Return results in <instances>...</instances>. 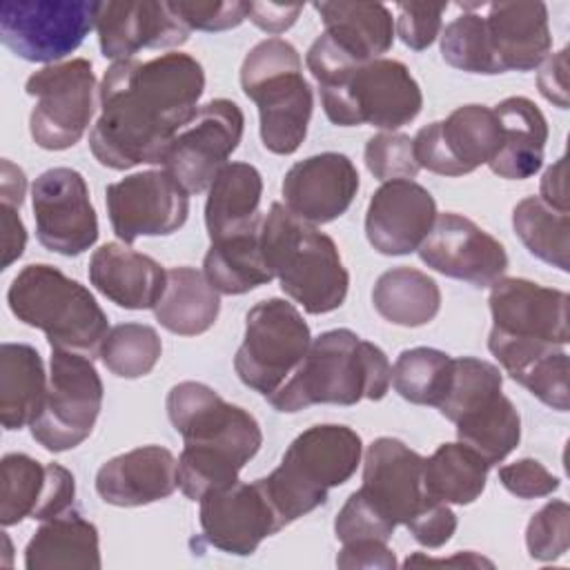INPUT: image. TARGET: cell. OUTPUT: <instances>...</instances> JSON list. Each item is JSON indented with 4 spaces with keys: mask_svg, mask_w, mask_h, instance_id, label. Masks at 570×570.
<instances>
[{
    "mask_svg": "<svg viewBox=\"0 0 570 570\" xmlns=\"http://www.w3.org/2000/svg\"><path fill=\"white\" fill-rule=\"evenodd\" d=\"M381 318L401 327L428 325L441 309V289L432 276L414 267L383 272L372 289Z\"/></svg>",
    "mask_w": 570,
    "mask_h": 570,
    "instance_id": "e575fe53",
    "label": "cell"
},
{
    "mask_svg": "<svg viewBox=\"0 0 570 570\" xmlns=\"http://www.w3.org/2000/svg\"><path fill=\"white\" fill-rule=\"evenodd\" d=\"M245 116L234 100L214 98L169 142L163 169L187 191L198 194L212 185L227 158L238 149Z\"/></svg>",
    "mask_w": 570,
    "mask_h": 570,
    "instance_id": "4fadbf2b",
    "label": "cell"
},
{
    "mask_svg": "<svg viewBox=\"0 0 570 570\" xmlns=\"http://www.w3.org/2000/svg\"><path fill=\"white\" fill-rule=\"evenodd\" d=\"M220 312V296L194 267L167 269V283L154 307L156 321L178 336H196L207 332Z\"/></svg>",
    "mask_w": 570,
    "mask_h": 570,
    "instance_id": "836d02e7",
    "label": "cell"
},
{
    "mask_svg": "<svg viewBox=\"0 0 570 570\" xmlns=\"http://www.w3.org/2000/svg\"><path fill=\"white\" fill-rule=\"evenodd\" d=\"M309 343V327L292 303L261 301L245 316V336L236 350L234 370L247 387L269 396L294 374Z\"/></svg>",
    "mask_w": 570,
    "mask_h": 570,
    "instance_id": "9c48e42d",
    "label": "cell"
},
{
    "mask_svg": "<svg viewBox=\"0 0 570 570\" xmlns=\"http://www.w3.org/2000/svg\"><path fill=\"white\" fill-rule=\"evenodd\" d=\"M488 463L463 443H443L423 461L425 497L441 503L468 505L485 488Z\"/></svg>",
    "mask_w": 570,
    "mask_h": 570,
    "instance_id": "8d00e7d4",
    "label": "cell"
},
{
    "mask_svg": "<svg viewBox=\"0 0 570 570\" xmlns=\"http://www.w3.org/2000/svg\"><path fill=\"white\" fill-rule=\"evenodd\" d=\"M36 236L49 252L80 256L98 240V218L80 171L53 167L31 185Z\"/></svg>",
    "mask_w": 570,
    "mask_h": 570,
    "instance_id": "9a60e30c",
    "label": "cell"
},
{
    "mask_svg": "<svg viewBox=\"0 0 570 570\" xmlns=\"http://www.w3.org/2000/svg\"><path fill=\"white\" fill-rule=\"evenodd\" d=\"M336 566L345 570H354V568L392 570L396 568V557L385 541H352V543H343V550L336 557Z\"/></svg>",
    "mask_w": 570,
    "mask_h": 570,
    "instance_id": "816d5d0a",
    "label": "cell"
},
{
    "mask_svg": "<svg viewBox=\"0 0 570 570\" xmlns=\"http://www.w3.org/2000/svg\"><path fill=\"white\" fill-rule=\"evenodd\" d=\"M102 394V381L91 358L51 350L47 399L40 416L29 425L31 436L49 452L73 450L91 434Z\"/></svg>",
    "mask_w": 570,
    "mask_h": 570,
    "instance_id": "7c38bea8",
    "label": "cell"
},
{
    "mask_svg": "<svg viewBox=\"0 0 570 570\" xmlns=\"http://www.w3.org/2000/svg\"><path fill=\"white\" fill-rule=\"evenodd\" d=\"M448 4L439 2H399L394 33L414 51L428 49L441 33V16Z\"/></svg>",
    "mask_w": 570,
    "mask_h": 570,
    "instance_id": "7dc6e473",
    "label": "cell"
},
{
    "mask_svg": "<svg viewBox=\"0 0 570 570\" xmlns=\"http://www.w3.org/2000/svg\"><path fill=\"white\" fill-rule=\"evenodd\" d=\"M49 379L36 347L27 343L0 345V423L4 430L31 425L45 405Z\"/></svg>",
    "mask_w": 570,
    "mask_h": 570,
    "instance_id": "1f68e13d",
    "label": "cell"
},
{
    "mask_svg": "<svg viewBox=\"0 0 570 570\" xmlns=\"http://www.w3.org/2000/svg\"><path fill=\"white\" fill-rule=\"evenodd\" d=\"M546 205L559 209V212H568V191H566V158L561 156L554 165H550L543 171L541 178V196H539Z\"/></svg>",
    "mask_w": 570,
    "mask_h": 570,
    "instance_id": "9f6ffc18",
    "label": "cell"
},
{
    "mask_svg": "<svg viewBox=\"0 0 570 570\" xmlns=\"http://www.w3.org/2000/svg\"><path fill=\"white\" fill-rule=\"evenodd\" d=\"M261 171L249 163H227L207 187L205 227L209 240H223L261 227Z\"/></svg>",
    "mask_w": 570,
    "mask_h": 570,
    "instance_id": "f546056e",
    "label": "cell"
},
{
    "mask_svg": "<svg viewBox=\"0 0 570 570\" xmlns=\"http://www.w3.org/2000/svg\"><path fill=\"white\" fill-rule=\"evenodd\" d=\"M73 474L58 463H38L29 454L11 452L0 461V523L4 528L31 517L53 519L73 508Z\"/></svg>",
    "mask_w": 570,
    "mask_h": 570,
    "instance_id": "d6986e66",
    "label": "cell"
},
{
    "mask_svg": "<svg viewBox=\"0 0 570 570\" xmlns=\"http://www.w3.org/2000/svg\"><path fill=\"white\" fill-rule=\"evenodd\" d=\"M24 91L36 98L29 134L38 147L62 151L85 136L96 109V76L87 58L45 65L27 78Z\"/></svg>",
    "mask_w": 570,
    "mask_h": 570,
    "instance_id": "30bf717a",
    "label": "cell"
},
{
    "mask_svg": "<svg viewBox=\"0 0 570 570\" xmlns=\"http://www.w3.org/2000/svg\"><path fill=\"white\" fill-rule=\"evenodd\" d=\"M263 225V223H261ZM203 274L218 294H245L274 278L261 247V227L209 243Z\"/></svg>",
    "mask_w": 570,
    "mask_h": 570,
    "instance_id": "d590c367",
    "label": "cell"
},
{
    "mask_svg": "<svg viewBox=\"0 0 570 570\" xmlns=\"http://www.w3.org/2000/svg\"><path fill=\"white\" fill-rule=\"evenodd\" d=\"M98 9L89 0H4L0 38L22 60L56 65L96 29Z\"/></svg>",
    "mask_w": 570,
    "mask_h": 570,
    "instance_id": "8fae6325",
    "label": "cell"
},
{
    "mask_svg": "<svg viewBox=\"0 0 570 570\" xmlns=\"http://www.w3.org/2000/svg\"><path fill=\"white\" fill-rule=\"evenodd\" d=\"M261 247L281 289L305 312L327 314L345 303L350 274L336 243L283 203L263 216Z\"/></svg>",
    "mask_w": 570,
    "mask_h": 570,
    "instance_id": "5b68a950",
    "label": "cell"
},
{
    "mask_svg": "<svg viewBox=\"0 0 570 570\" xmlns=\"http://www.w3.org/2000/svg\"><path fill=\"white\" fill-rule=\"evenodd\" d=\"M176 16L191 29L198 31H225L238 27L247 18V2H194L178 0L171 2Z\"/></svg>",
    "mask_w": 570,
    "mask_h": 570,
    "instance_id": "c3c4849f",
    "label": "cell"
},
{
    "mask_svg": "<svg viewBox=\"0 0 570 570\" xmlns=\"http://www.w3.org/2000/svg\"><path fill=\"white\" fill-rule=\"evenodd\" d=\"M98 530L73 508L42 521L24 548L27 570H98Z\"/></svg>",
    "mask_w": 570,
    "mask_h": 570,
    "instance_id": "4dcf8cb0",
    "label": "cell"
},
{
    "mask_svg": "<svg viewBox=\"0 0 570 570\" xmlns=\"http://www.w3.org/2000/svg\"><path fill=\"white\" fill-rule=\"evenodd\" d=\"M96 31L102 56L114 62L131 60L140 49L178 47L189 38V27L171 2L158 0L100 2Z\"/></svg>",
    "mask_w": 570,
    "mask_h": 570,
    "instance_id": "ffe728a7",
    "label": "cell"
},
{
    "mask_svg": "<svg viewBox=\"0 0 570 570\" xmlns=\"http://www.w3.org/2000/svg\"><path fill=\"white\" fill-rule=\"evenodd\" d=\"M20 207L2 203V269H7L13 261H18L27 245V229L18 214Z\"/></svg>",
    "mask_w": 570,
    "mask_h": 570,
    "instance_id": "11a10c76",
    "label": "cell"
},
{
    "mask_svg": "<svg viewBox=\"0 0 570 570\" xmlns=\"http://www.w3.org/2000/svg\"><path fill=\"white\" fill-rule=\"evenodd\" d=\"M240 87L258 107L265 149L278 156L294 154L307 136L314 109L296 47L283 38L261 40L240 65Z\"/></svg>",
    "mask_w": 570,
    "mask_h": 570,
    "instance_id": "ba28073f",
    "label": "cell"
},
{
    "mask_svg": "<svg viewBox=\"0 0 570 570\" xmlns=\"http://www.w3.org/2000/svg\"><path fill=\"white\" fill-rule=\"evenodd\" d=\"M492 330L517 338L546 341L566 347L570 341L568 327V294L543 287L528 278H499L490 285Z\"/></svg>",
    "mask_w": 570,
    "mask_h": 570,
    "instance_id": "44dd1931",
    "label": "cell"
},
{
    "mask_svg": "<svg viewBox=\"0 0 570 570\" xmlns=\"http://www.w3.org/2000/svg\"><path fill=\"white\" fill-rule=\"evenodd\" d=\"M11 314L29 327L42 330L51 350L100 356L109 321L94 294L78 281L47 263L22 267L7 289Z\"/></svg>",
    "mask_w": 570,
    "mask_h": 570,
    "instance_id": "8992f818",
    "label": "cell"
},
{
    "mask_svg": "<svg viewBox=\"0 0 570 570\" xmlns=\"http://www.w3.org/2000/svg\"><path fill=\"white\" fill-rule=\"evenodd\" d=\"M501 125V147L488 163L490 169L508 180L534 176L543 165L548 122L541 109L525 96H510L494 107Z\"/></svg>",
    "mask_w": 570,
    "mask_h": 570,
    "instance_id": "f1b7e54d",
    "label": "cell"
},
{
    "mask_svg": "<svg viewBox=\"0 0 570 570\" xmlns=\"http://www.w3.org/2000/svg\"><path fill=\"white\" fill-rule=\"evenodd\" d=\"M501 385L503 376L497 365L474 356L452 358L450 383L436 407L448 421L454 423L465 412L501 394Z\"/></svg>",
    "mask_w": 570,
    "mask_h": 570,
    "instance_id": "7bdbcfd3",
    "label": "cell"
},
{
    "mask_svg": "<svg viewBox=\"0 0 570 570\" xmlns=\"http://www.w3.org/2000/svg\"><path fill=\"white\" fill-rule=\"evenodd\" d=\"M167 416L183 436L178 488L191 501L238 481L263 443L258 421L198 381H183L167 394Z\"/></svg>",
    "mask_w": 570,
    "mask_h": 570,
    "instance_id": "7a4b0ae2",
    "label": "cell"
},
{
    "mask_svg": "<svg viewBox=\"0 0 570 570\" xmlns=\"http://www.w3.org/2000/svg\"><path fill=\"white\" fill-rule=\"evenodd\" d=\"M281 191L292 214L325 225L350 209L358 191V171L345 154L323 151L292 165Z\"/></svg>",
    "mask_w": 570,
    "mask_h": 570,
    "instance_id": "cb8c5ba5",
    "label": "cell"
},
{
    "mask_svg": "<svg viewBox=\"0 0 570 570\" xmlns=\"http://www.w3.org/2000/svg\"><path fill=\"white\" fill-rule=\"evenodd\" d=\"M419 167L439 176H463L488 165L501 147V125L485 105H461L412 138Z\"/></svg>",
    "mask_w": 570,
    "mask_h": 570,
    "instance_id": "2e32d148",
    "label": "cell"
},
{
    "mask_svg": "<svg viewBox=\"0 0 570 570\" xmlns=\"http://www.w3.org/2000/svg\"><path fill=\"white\" fill-rule=\"evenodd\" d=\"M454 425L459 443L472 448L488 465L501 463L521 439V416L503 394L465 412Z\"/></svg>",
    "mask_w": 570,
    "mask_h": 570,
    "instance_id": "74e56055",
    "label": "cell"
},
{
    "mask_svg": "<svg viewBox=\"0 0 570 570\" xmlns=\"http://www.w3.org/2000/svg\"><path fill=\"white\" fill-rule=\"evenodd\" d=\"M390 385L392 365L385 352L352 330L338 327L312 338L301 365L267 399L274 410L292 414L316 403L381 401Z\"/></svg>",
    "mask_w": 570,
    "mask_h": 570,
    "instance_id": "277c9868",
    "label": "cell"
},
{
    "mask_svg": "<svg viewBox=\"0 0 570 570\" xmlns=\"http://www.w3.org/2000/svg\"><path fill=\"white\" fill-rule=\"evenodd\" d=\"M305 65L318 82L325 116L338 127L372 125L385 131L412 122L423 94L410 69L390 58L356 60L327 33L307 49Z\"/></svg>",
    "mask_w": 570,
    "mask_h": 570,
    "instance_id": "3957f363",
    "label": "cell"
},
{
    "mask_svg": "<svg viewBox=\"0 0 570 570\" xmlns=\"http://www.w3.org/2000/svg\"><path fill=\"white\" fill-rule=\"evenodd\" d=\"M485 9V31L501 73L530 71L548 58L552 36L543 2H492Z\"/></svg>",
    "mask_w": 570,
    "mask_h": 570,
    "instance_id": "484cf974",
    "label": "cell"
},
{
    "mask_svg": "<svg viewBox=\"0 0 570 570\" xmlns=\"http://www.w3.org/2000/svg\"><path fill=\"white\" fill-rule=\"evenodd\" d=\"M488 350L499 365L532 396L552 410H568V354L561 345L517 338L490 330Z\"/></svg>",
    "mask_w": 570,
    "mask_h": 570,
    "instance_id": "4316f807",
    "label": "cell"
},
{
    "mask_svg": "<svg viewBox=\"0 0 570 570\" xmlns=\"http://www.w3.org/2000/svg\"><path fill=\"white\" fill-rule=\"evenodd\" d=\"M114 234L131 245L140 236L178 232L189 216V194L165 171L149 169L105 187Z\"/></svg>",
    "mask_w": 570,
    "mask_h": 570,
    "instance_id": "5bb4252c",
    "label": "cell"
},
{
    "mask_svg": "<svg viewBox=\"0 0 570 570\" xmlns=\"http://www.w3.org/2000/svg\"><path fill=\"white\" fill-rule=\"evenodd\" d=\"M303 4H276V2H247V18L274 38L287 31L301 16Z\"/></svg>",
    "mask_w": 570,
    "mask_h": 570,
    "instance_id": "db71d44e",
    "label": "cell"
},
{
    "mask_svg": "<svg viewBox=\"0 0 570 570\" xmlns=\"http://www.w3.org/2000/svg\"><path fill=\"white\" fill-rule=\"evenodd\" d=\"M178 459L163 445H142L122 452L96 472L98 497L118 508H138L174 494Z\"/></svg>",
    "mask_w": 570,
    "mask_h": 570,
    "instance_id": "d4e9b609",
    "label": "cell"
},
{
    "mask_svg": "<svg viewBox=\"0 0 570 570\" xmlns=\"http://www.w3.org/2000/svg\"><path fill=\"white\" fill-rule=\"evenodd\" d=\"M452 374V356L434 347L403 350L392 365V385L414 405H439Z\"/></svg>",
    "mask_w": 570,
    "mask_h": 570,
    "instance_id": "ab89813d",
    "label": "cell"
},
{
    "mask_svg": "<svg viewBox=\"0 0 570 570\" xmlns=\"http://www.w3.org/2000/svg\"><path fill=\"white\" fill-rule=\"evenodd\" d=\"M365 167L381 183L412 180L419 174L414 142L407 134L381 131L365 145Z\"/></svg>",
    "mask_w": 570,
    "mask_h": 570,
    "instance_id": "ee69618b",
    "label": "cell"
},
{
    "mask_svg": "<svg viewBox=\"0 0 570 570\" xmlns=\"http://www.w3.org/2000/svg\"><path fill=\"white\" fill-rule=\"evenodd\" d=\"M432 194L414 180H387L370 198L365 212L367 243L385 256L416 252L436 220Z\"/></svg>",
    "mask_w": 570,
    "mask_h": 570,
    "instance_id": "7402d4cb",
    "label": "cell"
},
{
    "mask_svg": "<svg viewBox=\"0 0 570 570\" xmlns=\"http://www.w3.org/2000/svg\"><path fill=\"white\" fill-rule=\"evenodd\" d=\"M394 523L385 519L358 490L347 497L334 519V534L341 543L352 541H390Z\"/></svg>",
    "mask_w": 570,
    "mask_h": 570,
    "instance_id": "bcb514c9",
    "label": "cell"
},
{
    "mask_svg": "<svg viewBox=\"0 0 570 570\" xmlns=\"http://www.w3.org/2000/svg\"><path fill=\"white\" fill-rule=\"evenodd\" d=\"M203 89V65L189 53L114 62L98 87L100 116L89 134L94 158L118 171L160 165L174 136L196 116Z\"/></svg>",
    "mask_w": 570,
    "mask_h": 570,
    "instance_id": "6da1fadb",
    "label": "cell"
},
{
    "mask_svg": "<svg viewBox=\"0 0 570 570\" xmlns=\"http://www.w3.org/2000/svg\"><path fill=\"white\" fill-rule=\"evenodd\" d=\"M163 352L158 332L142 323H120L109 330L100 347L105 367L120 379H140L149 374Z\"/></svg>",
    "mask_w": 570,
    "mask_h": 570,
    "instance_id": "b9f144b4",
    "label": "cell"
},
{
    "mask_svg": "<svg viewBox=\"0 0 570 570\" xmlns=\"http://www.w3.org/2000/svg\"><path fill=\"white\" fill-rule=\"evenodd\" d=\"M325 33L356 60L381 58L394 45V18L381 2H314Z\"/></svg>",
    "mask_w": 570,
    "mask_h": 570,
    "instance_id": "d6a6232c",
    "label": "cell"
},
{
    "mask_svg": "<svg viewBox=\"0 0 570 570\" xmlns=\"http://www.w3.org/2000/svg\"><path fill=\"white\" fill-rule=\"evenodd\" d=\"M405 525L421 546L441 548L452 539L456 530V514L448 508V503L425 497L421 508Z\"/></svg>",
    "mask_w": 570,
    "mask_h": 570,
    "instance_id": "f907efd6",
    "label": "cell"
},
{
    "mask_svg": "<svg viewBox=\"0 0 570 570\" xmlns=\"http://www.w3.org/2000/svg\"><path fill=\"white\" fill-rule=\"evenodd\" d=\"M416 252L434 272L474 287H490L508 269L505 247L474 220L454 212L436 214Z\"/></svg>",
    "mask_w": 570,
    "mask_h": 570,
    "instance_id": "e0dca14e",
    "label": "cell"
},
{
    "mask_svg": "<svg viewBox=\"0 0 570 570\" xmlns=\"http://www.w3.org/2000/svg\"><path fill=\"white\" fill-rule=\"evenodd\" d=\"M501 485L519 499H539L559 490L561 481L537 459H519L499 468Z\"/></svg>",
    "mask_w": 570,
    "mask_h": 570,
    "instance_id": "681fc988",
    "label": "cell"
},
{
    "mask_svg": "<svg viewBox=\"0 0 570 570\" xmlns=\"http://www.w3.org/2000/svg\"><path fill=\"white\" fill-rule=\"evenodd\" d=\"M24 189H27L24 171L4 158L0 169V200L20 207L24 200Z\"/></svg>",
    "mask_w": 570,
    "mask_h": 570,
    "instance_id": "6f0895ef",
    "label": "cell"
},
{
    "mask_svg": "<svg viewBox=\"0 0 570 570\" xmlns=\"http://www.w3.org/2000/svg\"><path fill=\"white\" fill-rule=\"evenodd\" d=\"M463 11L456 16L452 22L445 24L441 31V56L443 60L461 71L468 73H483V76H494L501 73L497 58L492 53L488 31H485V20L481 13L474 9L479 4H459Z\"/></svg>",
    "mask_w": 570,
    "mask_h": 570,
    "instance_id": "60d3db41",
    "label": "cell"
},
{
    "mask_svg": "<svg viewBox=\"0 0 570 570\" xmlns=\"http://www.w3.org/2000/svg\"><path fill=\"white\" fill-rule=\"evenodd\" d=\"M512 227L532 256L568 272V212L546 205L539 196H528L514 205Z\"/></svg>",
    "mask_w": 570,
    "mask_h": 570,
    "instance_id": "f35d334b",
    "label": "cell"
},
{
    "mask_svg": "<svg viewBox=\"0 0 570 570\" xmlns=\"http://www.w3.org/2000/svg\"><path fill=\"white\" fill-rule=\"evenodd\" d=\"M405 568L410 566H463V568H476V566H485V568H492L494 563L483 559L481 554L476 552H459L456 557H450V559H428L423 554H414V557H407V561L403 563Z\"/></svg>",
    "mask_w": 570,
    "mask_h": 570,
    "instance_id": "680465c9",
    "label": "cell"
},
{
    "mask_svg": "<svg viewBox=\"0 0 570 570\" xmlns=\"http://www.w3.org/2000/svg\"><path fill=\"white\" fill-rule=\"evenodd\" d=\"M89 281L118 307L154 309L165 292L167 272L147 254L105 243L89 258Z\"/></svg>",
    "mask_w": 570,
    "mask_h": 570,
    "instance_id": "83f0119b",
    "label": "cell"
},
{
    "mask_svg": "<svg viewBox=\"0 0 570 570\" xmlns=\"http://www.w3.org/2000/svg\"><path fill=\"white\" fill-rule=\"evenodd\" d=\"M537 87L548 102H552L559 109H568V49L566 47L543 60L537 76Z\"/></svg>",
    "mask_w": 570,
    "mask_h": 570,
    "instance_id": "f5cc1de1",
    "label": "cell"
},
{
    "mask_svg": "<svg viewBox=\"0 0 570 570\" xmlns=\"http://www.w3.org/2000/svg\"><path fill=\"white\" fill-rule=\"evenodd\" d=\"M361 454L363 441L347 425L323 423L301 432L281 465L258 479L281 528L323 505L332 488L352 479Z\"/></svg>",
    "mask_w": 570,
    "mask_h": 570,
    "instance_id": "52a82bcc",
    "label": "cell"
},
{
    "mask_svg": "<svg viewBox=\"0 0 570 570\" xmlns=\"http://www.w3.org/2000/svg\"><path fill=\"white\" fill-rule=\"evenodd\" d=\"M570 546V508L566 501H550L532 514L525 528L528 554L537 561H554Z\"/></svg>",
    "mask_w": 570,
    "mask_h": 570,
    "instance_id": "f6af8a7d",
    "label": "cell"
},
{
    "mask_svg": "<svg viewBox=\"0 0 570 570\" xmlns=\"http://www.w3.org/2000/svg\"><path fill=\"white\" fill-rule=\"evenodd\" d=\"M423 461L403 441L379 436L365 450L358 492L394 525H405L425 501Z\"/></svg>",
    "mask_w": 570,
    "mask_h": 570,
    "instance_id": "603a6c76",
    "label": "cell"
},
{
    "mask_svg": "<svg viewBox=\"0 0 570 570\" xmlns=\"http://www.w3.org/2000/svg\"><path fill=\"white\" fill-rule=\"evenodd\" d=\"M200 528L209 546L247 557L281 528L261 481H236L200 499Z\"/></svg>",
    "mask_w": 570,
    "mask_h": 570,
    "instance_id": "ac0fdd59",
    "label": "cell"
}]
</instances>
